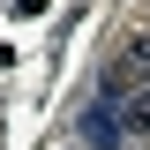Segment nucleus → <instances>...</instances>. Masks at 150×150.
Returning <instances> with one entry per match:
<instances>
[{
    "mask_svg": "<svg viewBox=\"0 0 150 150\" xmlns=\"http://www.w3.org/2000/svg\"><path fill=\"white\" fill-rule=\"evenodd\" d=\"M75 135H83V150H112V143H120V112H112V105H83Z\"/></svg>",
    "mask_w": 150,
    "mask_h": 150,
    "instance_id": "f257e3e1",
    "label": "nucleus"
},
{
    "mask_svg": "<svg viewBox=\"0 0 150 150\" xmlns=\"http://www.w3.org/2000/svg\"><path fill=\"white\" fill-rule=\"evenodd\" d=\"M143 75H150V38H135L128 53L105 68V90H128V83H143Z\"/></svg>",
    "mask_w": 150,
    "mask_h": 150,
    "instance_id": "f03ea898",
    "label": "nucleus"
},
{
    "mask_svg": "<svg viewBox=\"0 0 150 150\" xmlns=\"http://www.w3.org/2000/svg\"><path fill=\"white\" fill-rule=\"evenodd\" d=\"M120 135H150V90H143V98H135V105H128V112H120Z\"/></svg>",
    "mask_w": 150,
    "mask_h": 150,
    "instance_id": "7ed1b4c3",
    "label": "nucleus"
},
{
    "mask_svg": "<svg viewBox=\"0 0 150 150\" xmlns=\"http://www.w3.org/2000/svg\"><path fill=\"white\" fill-rule=\"evenodd\" d=\"M8 15H45V0H8Z\"/></svg>",
    "mask_w": 150,
    "mask_h": 150,
    "instance_id": "20e7f679",
    "label": "nucleus"
}]
</instances>
